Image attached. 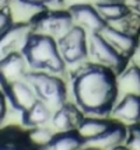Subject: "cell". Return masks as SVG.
<instances>
[{"label":"cell","instance_id":"obj_12","mask_svg":"<svg viewBox=\"0 0 140 150\" xmlns=\"http://www.w3.org/2000/svg\"><path fill=\"white\" fill-rule=\"evenodd\" d=\"M98 34L112 46L113 49H116L122 56H125L127 59L132 55V52L136 48V44H137V37H133L130 34L116 30L115 27L109 25V24H107Z\"/></svg>","mask_w":140,"mask_h":150},{"label":"cell","instance_id":"obj_14","mask_svg":"<svg viewBox=\"0 0 140 150\" xmlns=\"http://www.w3.org/2000/svg\"><path fill=\"white\" fill-rule=\"evenodd\" d=\"M83 119H84V117H83L81 111H79V107L65 103V104L60 105L59 110L52 117V124H53L56 131L72 132L77 131V128Z\"/></svg>","mask_w":140,"mask_h":150},{"label":"cell","instance_id":"obj_28","mask_svg":"<svg viewBox=\"0 0 140 150\" xmlns=\"http://www.w3.org/2000/svg\"><path fill=\"white\" fill-rule=\"evenodd\" d=\"M0 150H20V149H17V147H10V146H3V147H0Z\"/></svg>","mask_w":140,"mask_h":150},{"label":"cell","instance_id":"obj_27","mask_svg":"<svg viewBox=\"0 0 140 150\" xmlns=\"http://www.w3.org/2000/svg\"><path fill=\"white\" fill-rule=\"evenodd\" d=\"M80 150H100V149H97V147H93V146H84V144H83V147H81Z\"/></svg>","mask_w":140,"mask_h":150},{"label":"cell","instance_id":"obj_7","mask_svg":"<svg viewBox=\"0 0 140 150\" xmlns=\"http://www.w3.org/2000/svg\"><path fill=\"white\" fill-rule=\"evenodd\" d=\"M34 33L31 23H13L0 35V59L11 53L23 52L28 38Z\"/></svg>","mask_w":140,"mask_h":150},{"label":"cell","instance_id":"obj_25","mask_svg":"<svg viewBox=\"0 0 140 150\" xmlns=\"http://www.w3.org/2000/svg\"><path fill=\"white\" fill-rule=\"evenodd\" d=\"M6 94L3 91H0V124L3 122V119L6 117Z\"/></svg>","mask_w":140,"mask_h":150},{"label":"cell","instance_id":"obj_19","mask_svg":"<svg viewBox=\"0 0 140 150\" xmlns=\"http://www.w3.org/2000/svg\"><path fill=\"white\" fill-rule=\"evenodd\" d=\"M84 142L77 132H60L59 135H55L46 150H80Z\"/></svg>","mask_w":140,"mask_h":150},{"label":"cell","instance_id":"obj_23","mask_svg":"<svg viewBox=\"0 0 140 150\" xmlns=\"http://www.w3.org/2000/svg\"><path fill=\"white\" fill-rule=\"evenodd\" d=\"M20 3L23 4H25V6H31V7H45V6H49V4H52L55 1H58V0H18Z\"/></svg>","mask_w":140,"mask_h":150},{"label":"cell","instance_id":"obj_31","mask_svg":"<svg viewBox=\"0 0 140 150\" xmlns=\"http://www.w3.org/2000/svg\"><path fill=\"white\" fill-rule=\"evenodd\" d=\"M137 6H139V10H140V0H139V3H137Z\"/></svg>","mask_w":140,"mask_h":150},{"label":"cell","instance_id":"obj_1","mask_svg":"<svg viewBox=\"0 0 140 150\" xmlns=\"http://www.w3.org/2000/svg\"><path fill=\"white\" fill-rule=\"evenodd\" d=\"M76 104L84 114L109 115L118 100L116 73L98 63L83 66L73 80Z\"/></svg>","mask_w":140,"mask_h":150},{"label":"cell","instance_id":"obj_10","mask_svg":"<svg viewBox=\"0 0 140 150\" xmlns=\"http://www.w3.org/2000/svg\"><path fill=\"white\" fill-rule=\"evenodd\" d=\"M70 14L76 25L84 28L91 34L100 33L107 25V21L101 17L97 7L90 4H74L70 7Z\"/></svg>","mask_w":140,"mask_h":150},{"label":"cell","instance_id":"obj_29","mask_svg":"<svg viewBox=\"0 0 140 150\" xmlns=\"http://www.w3.org/2000/svg\"><path fill=\"white\" fill-rule=\"evenodd\" d=\"M115 150H127L125 146H120V147H118V149H115Z\"/></svg>","mask_w":140,"mask_h":150},{"label":"cell","instance_id":"obj_22","mask_svg":"<svg viewBox=\"0 0 140 150\" xmlns=\"http://www.w3.org/2000/svg\"><path fill=\"white\" fill-rule=\"evenodd\" d=\"M11 24H13V17H11V13L8 11V8L1 10L0 11V35L4 33Z\"/></svg>","mask_w":140,"mask_h":150},{"label":"cell","instance_id":"obj_13","mask_svg":"<svg viewBox=\"0 0 140 150\" xmlns=\"http://www.w3.org/2000/svg\"><path fill=\"white\" fill-rule=\"evenodd\" d=\"M127 137V128L126 125L119 124V122H113L112 126L105 131L101 136L95 137L93 140L84 142L87 146H93L100 150H115L123 146Z\"/></svg>","mask_w":140,"mask_h":150},{"label":"cell","instance_id":"obj_3","mask_svg":"<svg viewBox=\"0 0 140 150\" xmlns=\"http://www.w3.org/2000/svg\"><path fill=\"white\" fill-rule=\"evenodd\" d=\"M27 81L34 88L37 97L48 105H62L66 103V86L52 73L35 70L27 74Z\"/></svg>","mask_w":140,"mask_h":150},{"label":"cell","instance_id":"obj_17","mask_svg":"<svg viewBox=\"0 0 140 150\" xmlns=\"http://www.w3.org/2000/svg\"><path fill=\"white\" fill-rule=\"evenodd\" d=\"M51 117L52 115L49 105L42 100H38L32 107H30L27 111L23 112V122L25 126L37 128V126H44L51 119Z\"/></svg>","mask_w":140,"mask_h":150},{"label":"cell","instance_id":"obj_9","mask_svg":"<svg viewBox=\"0 0 140 150\" xmlns=\"http://www.w3.org/2000/svg\"><path fill=\"white\" fill-rule=\"evenodd\" d=\"M3 90L11 105L21 112L27 111L30 107H32L38 101V97L31 84L27 81V79L7 84L6 87H3Z\"/></svg>","mask_w":140,"mask_h":150},{"label":"cell","instance_id":"obj_8","mask_svg":"<svg viewBox=\"0 0 140 150\" xmlns=\"http://www.w3.org/2000/svg\"><path fill=\"white\" fill-rule=\"evenodd\" d=\"M28 63L23 52L11 53L6 58L0 59V84L6 87L14 81H20L27 79Z\"/></svg>","mask_w":140,"mask_h":150},{"label":"cell","instance_id":"obj_24","mask_svg":"<svg viewBox=\"0 0 140 150\" xmlns=\"http://www.w3.org/2000/svg\"><path fill=\"white\" fill-rule=\"evenodd\" d=\"M129 59L132 60V65L140 67V35L137 37V44H136V48L132 52V55L129 56Z\"/></svg>","mask_w":140,"mask_h":150},{"label":"cell","instance_id":"obj_5","mask_svg":"<svg viewBox=\"0 0 140 150\" xmlns=\"http://www.w3.org/2000/svg\"><path fill=\"white\" fill-rule=\"evenodd\" d=\"M31 25L34 33L44 34L59 41L74 25V21L70 11H48L34 17Z\"/></svg>","mask_w":140,"mask_h":150},{"label":"cell","instance_id":"obj_30","mask_svg":"<svg viewBox=\"0 0 140 150\" xmlns=\"http://www.w3.org/2000/svg\"><path fill=\"white\" fill-rule=\"evenodd\" d=\"M38 150H46V147H39Z\"/></svg>","mask_w":140,"mask_h":150},{"label":"cell","instance_id":"obj_21","mask_svg":"<svg viewBox=\"0 0 140 150\" xmlns=\"http://www.w3.org/2000/svg\"><path fill=\"white\" fill-rule=\"evenodd\" d=\"M123 146L127 150H140V124L127 126V137Z\"/></svg>","mask_w":140,"mask_h":150},{"label":"cell","instance_id":"obj_4","mask_svg":"<svg viewBox=\"0 0 140 150\" xmlns=\"http://www.w3.org/2000/svg\"><path fill=\"white\" fill-rule=\"evenodd\" d=\"M59 52L65 63L74 65L81 62L88 55V42H87V33L84 28L74 24L62 38L58 41Z\"/></svg>","mask_w":140,"mask_h":150},{"label":"cell","instance_id":"obj_26","mask_svg":"<svg viewBox=\"0 0 140 150\" xmlns=\"http://www.w3.org/2000/svg\"><path fill=\"white\" fill-rule=\"evenodd\" d=\"M8 1L10 0H0V11L1 10H6L7 6H8Z\"/></svg>","mask_w":140,"mask_h":150},{"label":"cell","instance_id":"obj_20","mask_svg":"<svg viewBox=\"0 0 140 150\" xmlns=\"http://www.w3.org/2000/svg\"><path fill=\"white\" fill-rule=\"evenodd\" d=\"M55 137V133L46 129V128H42V126H37L32 128L31 131L28 132V139L32 144H35L38 149L39 147H48V144L52 142V139Z\"/></svg>","mask_w":140,"mask_h":150},{"label":"cell","instance_id":"obj_6","mask_svg":"<svg viewBox=\"0 0 140 150\" xmlns=\"http://www.w3.org/2000/svg\"><path fill=\"white\" fill-rule=\"evenodd\" d=\"M90 53L98 65L111 69L116 74L122 72L127 65V58L113 49L98 33L91 34L90 37Z\"/></svg>","mask_w":140,"mask_h":150},{"label":"cell","instance_id":"obj_18","mask_svg":"<svg viewBox=\"0 0 140 150\" xmlns=\"http://www.w3.org/2000/svg\"><path fill=\"white\" fill-rule=\"evenodd\" d=\"M95 7H97L98 13L101 14V17L107 21V24L125 17L130 11L125 3L118 1V0H104V1L98 3Z\"/></svg>","mask_w":140,"mask_h":150},{"label":"cell","instance_id":"obj_15","mask_svg":"<svg viewBox=\"0 0 140 150\" xmlns=\"http://www.w3.org/2000/svg\"><path fill=\"white\" fill-rule=\"evenodd\" d=\"M118 96H139L140 97V67L126 66L116 74Z\"/></svg>","mask_w":140,"mask_h":150},{"label":"cell","instance_id":"obj_16","mask_svg":"<svg viewBox=\"0 0 140 150\" xmlns=\"http://www.w3.org/2000/svg\"><path fill=\"white\" fill-rule=\"evenodd\" d=\"M113 122L105 118H84L81 121V124L77 128V133L79 136L83 139V142H88L93 140L95 137L101 136L105 131H108Z\"/></svg>","mask_w":140,"mask_h":150},{"label":"cell","instance_id":"obj_2","mask_svg":"<svg viewBox=\"0 0 140 150\" xmlns=\"http://www.w3.org/2000/svg\"><path fill=\"white\" fill-rule=\"evenodd\" d=\"M28 66L34 70L60 73L65 70V60L59 52L58 41L44 34L32 33L23 49Z\"/></svg>","mask_w":140,"mask_h":150},{"label":"cell","instance_id":"obj_11","mask_svg":"<svg viewBox=\"0 0 140 150\" xmlns=\"http://www.w3.org/2000/svg\"><path fill=\"white\" fill-rule=\"evenodd\" d=\"M113 121L123 125L140 124V97L139 96H123L111 111Z\"/></svg>","mask_w":140,"mask_h":150}]
</instances>
